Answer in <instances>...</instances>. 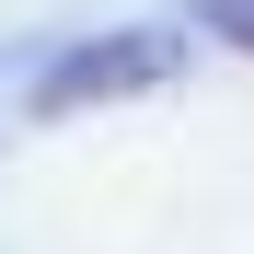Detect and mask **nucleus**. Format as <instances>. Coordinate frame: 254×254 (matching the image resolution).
Listing matches in <instances>:
<instances>
[{"label": "nucleus", "instance_id": "obj_1", "mask_svg": "<svg viewBox=\"0 0 254 254\" xmlns=\"http://www.w3.org/2000/svg\"><path fill=\"white\" fill-rule=\"evenodd\" d=\"M185 69V35H81L69 58L35 69V116H81V104H127V93H162Z\"/></svg>", "mask_w": 254, "mask_h": 254}, {"label": "nucleus", "instance_id": "obj_2", "mask_svg": "<svg viewBox=\"0 0 254 254\" xmlns=\"http://www.w3.org/2000/svg\"><path fill=\"white\" fill-rule=\"evenodd\" d=\"M196 23H208V35H231V47L254 58V0H196Z\"/></svg>", "mask_w": 254, "mask_h": 254}]
</instances>
